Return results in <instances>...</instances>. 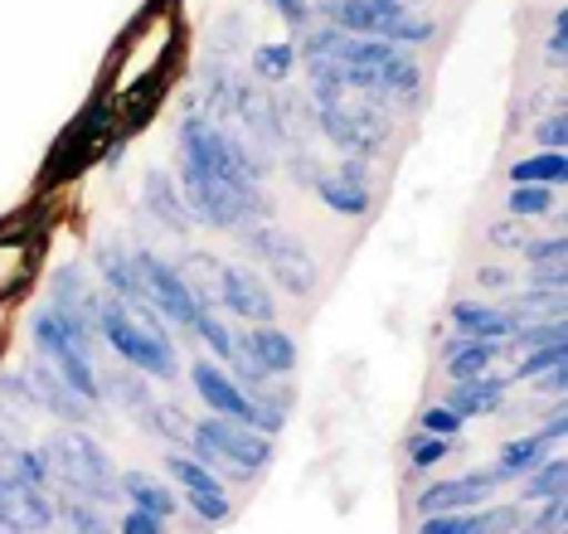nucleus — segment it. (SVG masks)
Listing matches in <instances>:
<instances>
[{
  "label": "nucleus",
  "mask_w": 568,
  "mask_h": 534,
  "mask_svg": "<svg viewBox=\"0 0 568 534\" xmlns=\"http://www.w3.org/2000/svg\"><path fill=\"white\" fill-rule=\"evenodd\" d=\"M98 335L118 350L132 370L151 374V380H175V374H180L175 345H171L165 321L156 316V306H151V302L146 306H126V302H118V296H102Z\"/></svg>",
  "instance_id": "f257e3e1"
},
{
  "label": "nucleus",
  "mask_w": 568,
  "mask_h": 534,
  "mask_svg": "<svg viewBox=\"0 0 568 534\" xmlns=\"http://www.w3.org/2000/svg\"><path fill=\"white\" fill-rule=\"evenodd\" d=\"M44 457H49V472L63 481L69 496H83V501H98V505L122 501L112 457L83 433V427H59V433L44 442Z\"/></svg>",
  "instance_id": "f03ea898"
},
{
  "label": "nucleus",
  "mask_w": 568,
  "mask_h": 534,
  "mask_svg": "<svg viewBox=\"0 0 568 534\" xmlns=\"http://www.w3.org/2000/svg\"><path fill=\"white\" fill-rule=\"evenodd\" d=\"M190 447H195V457L210 466L219 481H224V472L239 476V481H253L267 462H273V437L253 433L248 423H229V419L195 423L190 427Z\"/></svg>",
  "instance_id": "7ed1b4c3"
},
{
  "label": "nucleus",
  "mask_w": 568,
  "mask_h": 534,
  "mask_svg": "<svg viewBox=\"0 0 568 534\" xmlns=\"http://www.w3.org/2000/svg\"><path fill=\"white\" fill-rule=\"evenodd\" d=\"M248 249L263 258V268L273 272V282L287 286L292 296H312L316 292V282H321L316 258L302 249V239H296V233L277 229V224H257L248 233Z\"/></svg>",
  "instance_id": "20e7f679"
},
{
  "label": "nucleus",
  "mask_w": 568,
  "mask_h": 534,
  "mask_svg": "<svg viewBox=\"0 0 568 534\" xmlns=\"http://www.w3.org/2000/svg\"><path fill=\"white\" fill-rule=\"evenodd\" d=\"M136 268H141V286H146V302L156 306V316L180 325V331H195L200 311H210V306H200V296L190 292V282L180 278V268L161 263V258L146 253V249L136 253Z\"/></svg>",
  "instance_id": "39448f33"
},
{
  "label": "nucleus",
  "mask_w": 568,
  "mask_h": 534,
  "mask_svg": "<svg viewBox=\"0 0 568 534\" xmlns=\"http://www.w3.org/2000/svg\"><path fill=\"white\" fill-rule=\"evenodd\" d=\"M54 525V501L44 486H24V481L0 476V530L6 534H40Z\"/></svg>",
  "instance_id": "423d86ee"
},
{
  "label": "nucleus",
  "mask_w": 568,
  "mask_h": 534,
  "mask_svg": "<svg viewBox=\"0 0 568 534\" xmlns=\"http://www.w3.org/2000/svg\"><path fill=\"white\" fill-rule=\"evenodd\" d=\"M30 394H34V409H49L54 419H63V423H93V409L98 403L93 399H83L79 389H69L59 380V370L49 360H40L34 355V364H30Z\"/></svg>",
  "instance_id": "0eeeda50"
},
{
  "label": "nucleus",
  "mask_w": 568,
  "mask_h": 534,
  "mask_svg": "<svg viewBox=\"0 0 568 534\" xmlns=\"http://www.w3.org/2000/svg\"><path fill=\"white\" fill-rule=\"evenodd\" d=\"M219 302L253 325H273L277 316L273 292H267V282L253 268H219Z\"/></svg>",
  "instance_id": "6e6552de"
},
{
  "label": "nucleus",
  "mask_w": 568,
  "mask_h": 534,
  "mask_svg": "<svg viewBox=\"0 0 568 534\" xmlns=\"http://www.w3.org/2000/svg\"><path fill=\"white\" fill-rule=\"evenodd\" d=\"M190 380H195V394H200L204 403H210L214 419H229V423H248V419H253V403H248V394H243L234 374H224L219 364L200 360L195 370H190Z\"/></svg>",
  "instance_id": "1a4fd4ad"
},
{
  "label": "nucleus",
  "mask_w": 568,
  "mask_h": 534,
  "mask_svg": "<svg viewBox=\"0 0 568 534\" xmlns=\"http://www.w3.org/2000/svg\"><path fill=\"white\" fill-rule=\"evenodd\" d=\"M525 511L520 505H490V511H452V515H423L418 534H515Z\"/></svg>",
  "instance_id": "9d476101"
},
{
  "label": "nucleus",
  "mask_w": 568,
  "mask_h": 534,
  "mask_svg": "<svg viewBox=\"0 0 568 534\" xmlns=\"http://www.w3.org/2000/svg\"><path fill=\"white\" fill-rule=\"evenodd\" d=\"M500 481L490 472H467V476H452V481H437L418 496V515H452V511H471L476 501H486Z\"/></svg>",
  "instance_id": "9b49d317"
},
{
  "label": "nucleus",
  "mask_w": 568,
  "mask_h": 534,
  "mask_svg": "<svg viewBox=\"0 0 568 534\" xmlns=\"http://www.w3.org/2000/svg\"><path fill=\"white\" fill-rule=\"evenodd\" d=\"M404 10H413L408 0H331L326 16L341 24L345 34H374L379 39L384 30H389V20L404 16Z\"/></svg>",
  "instance_id": "f8f14e48"
},
{
  "label": "nucleus",
  "mask_w": 568,
  "mask_h": 534,
  "mask_svg": "<svg viewBox=\"0 0 568 534\" xmlns=\"http://www.w3.org/2000/svg\"><path fill=\"white\" fill-rule=\"evenodd\" d=\"M98 272L108 282V292L126 306H146V286H141V268H136V253L122 249V243H102L98 249Z\"/></svg>",
  "instance_id": "ddd939ff"
},
{
  "label": "nucleus",
  "mask_w": 568,
  "mask_h": 534,
  "mask_svg": "<svg viewBox=\"0 0 568 534\" xmlns=\"http://www.w3.org/2000/svg\"><path fill=\"white\" fill-rule=\"evenodd\" d=\"M239 350L267 374V380H273V374H292L296 370V341L287 331H277V325H253V331L239 341Z\"/></svg>",
  "instance_id": "4468645a"
},
{
  "label": "nucleus",
  "mask_w": 568,
  "mask_h": 534,
  "mask_svg": "<svg viewBox=\"0 0 568 534\" xmlns=\"http://www.w3.org/2000/svg\"><path fill=\"white\" fill-rule=\"evenodd\" d=\"M141 204H146L151 219H161V229L190 233V210H185V200H180V185L165 171H146V180H141Z\"/></svg>",
  "instance_id": "2eb2a0df"
},
{
  "label": "nucleus",
  "mask_w": 568,
  "mask_h": 534,
  "mask_svg": "<svg viewBox=\"0 0 568 534\" xmlns=\"http://www.w3.org/2000/svg\"><path fill=\"white\" fill-rule=\"evenodd\" d=\"M447 409L457 413V419H481V413H496L500 403H506V380H496V374H476V380H457L447 389Z\"/></svg>",
  "instance_id": "dca6fc26"
},
{
  "label": "nucleus",
  "mask_w": 568,
  "mask_h": 534,
  "mask_svg": "<svg viewBox=\"0 0 568 534\" xmlns=\"http://www.w3.org/2000/svg\"><path fill=\"white\" fill-rule=\"evenodd\" d=\"M452 325L462 335H471V341H506V335H515L506 306H481V302H457L452 306Z\"/></svg>",
  "instance_id": "f3484780"
},
{
  "label": "nucleus",
  "mask_w": 568,
  "mask_h": 534,
  "mask_svg": "<svg viewBox=\"0 0 568 534\" xmlns=\"http://www.w3.org/2000/svg\"><path fill=\"white\" fill-rule=\"evenodd\" d=\"M122 501H132V511H146V515H175V496H171V486L165 481H156V476H146V472H126L122 481Z\"/></svg>",
  "instance_id": "a211bd4d"
},
{
  "label": "nucleus",
  "mask_w": 568,
  "mask_h": 534,
  "mask_svg": "<svg viewBox=\"0 0 568 534\" xmlns=\"http://www.w3.org/2000/svg\"><path fill=\"white\" fill-rule=\"evenodd\" d=\"M545 447L549 442L539 437V433H529V437H515L500 447V466H490V476L496 481H515V476H529L539 462H545Z\"/></svg>",
  "instance_id": "6ab92c4d"
},
{
  "label": "nucleus",
  "mask_w": 568,
  "mask_h": 534,
  "mask_svg": "<svg viewBox=\"0 0 568 534\" xmlns=\"http://www.w3.org/2000/svg\"><path fill=\"white\" fill-rule=\"evenodd\" d=\"M54 515L69 525V534H118V525L108 520V505L83 501V496H63L54 505Z\"/></svg>",
  "instance_id": "aec40b11"
},
{
  "label": "nucleus",
  "mask_w": 568,
  "mask_h": 534,
  "mask_svg": "<svg viewBox=\"0 0 568 534\" xmlns=\"http://www.w3.org/2000/svg\"><path fill=\"white\" fill-rule=\"evenodd\" d=\"M136 419H141V427H146L151 437H165V442H175V447L180 442H190V427H195L180 403H151V409L136 413Z\"/></svg>",
  "instance_id": "412c9836"
},
{
  "label": "nucleus",
  "mask_w": 568,
  "mask_h": 534,
  "mask_svg": "<svg viewBox=\"0 0 568 534\" xmlns=\"http://www.w3.org/2000/svg\"><path fill=\"white\" fill-rule=\"evenodd\" d=\"M316 194L331 204L335 214H369V204H374V194L369 185H351V180H341V175H321L316 180Z\"/></svg>",
  "instance_id": "4be33fe9"
},
{
  "label": "nucleus",
  "mask_w": 568,
  "mask_h": 534,
  "mask_svg": "<svg viewBox=\"0 0 568 534\" xmlns=\"http://www.w3.org/2000/svg\"><path fill=\"white\" fill-rule=\"evenodd\" d=\"M500 355V345L496 341H457L447 350V374L452 380H476V374H486V364Z\"/></svg>",
  "instance_id": "5701e85b"
},
{
  "label": "nucleus",
  "mask_w": 568,
  "mask_h": 534,
  "mask_svg": "<svg viewBox=\"0 0 568 534\" xmlns=\"http://www.w3.org/2000/svg\"><path fill=\"white\" fill-rule=\"evenodd\" d=\"M0 476L24 481V486H44L54 472H49V457L40 447H6L0 452Z\"/></svg>",
  "instance_id": "b1692460"
},
{
  "label": "nucleus",
  "mask_w": 568,
  "mask_h": 534,
  "mask_svg": "<svg viewBox=\"0 0 568 534\" xmlns=\"http://www.w3.org/2000/svg\"><path fill=\"white\" fill-rule=\"evenodd\" d=\"M515 185H564V155L559 151H545V155H525V161H515L510 171Z\"/></svg>",
  "instance_id": "393cba45"
},
{
  "label": "nucleus",
  "mask_w": 568,
  "mask_h": 534,
  "mask_svg": "<svg viewBox=\"0 0 568 534\" xmlns=\"http://www.w3.org/2000/svg\"><path fill=\"white\" fill-rule=\"evenodd\" d=\"M165 472H171L185 491H219L224 486V481H219L200 457H185V452H171V457H165Z\"/></svg>",
  "instance_id": "a878e982"
},
{
  "label": "nucleus",
  "mask_w": 568,
  "mask_h": 534,
  "mask_svg": "<svg viewBox=\"0 0 568 534\" xmlns=\"http://www.w3.org/2000/svg\"><path fill=\"white\" fill-rule=\"evenodd\" d=\"M564 457H545L535 472L525 476V501H549V496H564Z\"/></svg>",
  "instance_id": "bb28decb"
},
{
  "label": "nucleus",
  "mask_w": 568,
  "mask_h": 534,
  "mask_svg": "<svg viewBox=\"0 0 568 534\" xmlns=\"http://www.w3.org/2000/svg\"><path fill=\"white\" fill-rule=\"evenodd\" d=\"M292 63H296L292 44H257L253 49V73L263 78V83H282V78L292 73Z\"/></svg>",
  "instance_id": "cd10ccee"
},
{
  "label": "nucleus",
  "mask_w": 568,
  "mask_h": 534,
  "mask_svg": "<svg viewBox=\"0 0 568 534\" xmlns=\"http://www.w3.org/2000/svg\"><path fill=\"white\" fill-rule=\"evenodd\" d=\"M102 394L108 399H118L122 409H132V413H141V409H151V389H146V380H136V374H108L102 380Z\"/></svg>",
  "instance_id": "c85d7f7f"
},
{
  "label": "nucleus",
  "mask_w": 568,
  "mask_h": 534,
  "mask_svg": "<svg viewBox=\"0 0 568 534\" xmlns=\"http://www.w3.org/2000/svg\"><path fill=\"white\" fill-rule=\"evenodd\" d=\"M433 34H437V24L428 16H418V10H404V16L389 20V30H384L379 39H389V44H428Z\"/></svg>",
  "instance_id": "c756f323"
},
{
  "label": "nucleus",
  "mask_w": 568,
  "mask_h": 534,
  "mask_svg": "<svg viewBox=\"0 0 568 534\" xmlns=\"http://www.w3.org/2000/svg\"><path fill=\"white\" fill-rule=\"evenodd\" d=\"M185 505H190V515H195V520H204V525H224V520H229L224 486H219V491H185Z\"/></svg>",
  "instance_id": "7c9ffc66"
},
{
  "label": "nucleus",
  "mask_w": 568,
  "mask_h": 534,
  "mask_svg": "<svg viewBox=\"0 0 568 534\" xmlns=\"http://www.w3.org/2000/svg\"><path fill=\"white\" fill-rule=\"evenodd\" d=\"M195 335L204 345L214 350V355H224V360H234V350H239V341L229 335V325L214 316V311H200V321H195Z\"/></svg>",
  "instance_id": "2f4dec72"
},
{
  "label": "nucleus",
  "mask_w": 568,
  "mask_h": 534,
  "mask_svg": "<svg viewBox=\"0 0 568 534\" xmlns=\"http://www.w3.org/2000/svg\"><path fill=\"white\" fill-rule=\"evenodd\" d=\"M549 210H554V185H520V190H510V214L539 219Z\"/></svg>",
  "instance_id": "473e14b6"
},
{
  "label": "nucleus",
  "mask_w": 568,
  "mask_h": 534,
  "mask_svg": "<svg viewBox=\"0 0 568 534\" xmlns=\"http://www.w3.org/2000/svg\"><path fill=\"white\" fill-rule=\"evenodd\" d=\"M564 350H568V341L525 350V360H520V380H535V374H545V370H554V364H564Z\"/></svg>",
  "instance_id": "72a5a7b5"
},
{
  "label": "nucleus",
  "mask_w": 568,
  "mask_h": 534,
  "mask_svg": "<svg viewBox=\"0 0 568 534\" xmlns=\"http://www.w3.org/2000/svg\"><path fill=\"white\" fill-rule=\"evenodd\" d=\"M564 233H554V239H529L525 243V258H529V268H564Z\"/></svg>",
  "instance_id": "f704fd0d"
},
{
  "label": "nucleus",
  "mask_w": 568,
  "mask_h": 534,
  "mask_svg": "<svg viewBox=\"0 0 568 534\" xmlns=\"http://www.w3.org/2000/svg\"><path fill=\"white\" fill-rule=\"evenodd\" d=\"M452 442L447 437H413V472H433L437 462H447Z\"/></svg>",
  "instance_id": "c9c22d12"
},
{
  "label": "nucleus",
  "mask_w": 568,
  "mask_h": 534,
  "mask_svg": "<svg viewBox=\"0 0 568 534\" xmlns=\"http://www.w3.org/2000/svg\"><path fill=\"white\" fill-rule=\"evenodd\" d=\"M418 423H423V433H433V437H462V423L467 419H457L447 403H437V409H428Z\"/></svg>",
  "instance_id": "e433bc0d"
},
{
  "label": "nucleus",
  "mask_w": 568,
  "mask_h": 534,
  "mask_svg": "<svg viewBox=\"0 0 568 534\" xmlns=\"http://www.w3.org/2000/svg\"><path fill=\"white\" fill-rule=\"evenodd\" d=\"M564 511H568V501H564V496H549V501H545V511L529 515V534H559Z\"/></svg>",
  "instance_id": "4c0bfd02"
},
{
  "label": "nucleus",
  "mask_w": 568,
  "mask_h": 534,
  "mask_svg": "<svg viewBox=\"0 0 568 534\" xmlns=\"http://www.w3.org/2000/svg\"><path fill=\"white\" fill-rule=\"evenodd\" d=\"M267 6H273L292 30H306V24H312V0H267Z\"/></svg>",
  "instance_id": "58836bf2"
},
{
  "label": "nucleus",
  "mask_w": 568,
  "mask_h": 534,
  "mask_svg": "<svg viewBox=\"0 0 568 534\" xmlns=\"http://www.w3.org/2000/svg\"><path fill=\"white\" fill-rule=\"evenodd\" d=\"M118 534H165V520L161 515H146V511H132L118 525Z\"/></svg>",
  "instance_id": "ea45409f"
},
{
  "label": "nucleus",
  "mask_w": 568,
  "mask_h": 534,
  "mask_svg": "<svg viewBox=\"0 0 568 534\" xmlns=\"http://www.w3.org/2000/svg\"><path fill=\"white\" fill-rule=\"evenodd\" d=\"M535 141H545L549 151H564V112H554V117H545V122L535 127Z\"/></svg>",
  "instance_id": "a19ab883"
},
{
  "label": "nucleus",
  "mask_w": 568,
  "mask_h": 534,
  "mask_svg": "<svg viewBox=\"0 0 568 534\" xmlns=\"http://www.w3.org/2000/svg\"><path fill=\"white\" fill-rule=\"evenodd\" d=\"M564 389H568V370H564V364H554V370L535 374V394H564Z\"/></svg>",
  "instance_id": "79ce46f5"
},
{
  "label": "nucleus",
  "mask_w": 568,
  "mask_h": 534,
  "mask_svg": "<svg viewBox=\"0 0 568 534\" xmlns=\"http://www.w3.org/2000/svg\"><path fill=\"white\" fill-rule=\"evenodd\" d=\"M564 49H568V16L559 10V16H554V34H549V54L564 59Z\"/></svg>",
  "instance_id": "37998d69"
},
{
  "label": "nucleus",
  "mask_w": 568,
  "mask_h": 534,
  "mask_svg": "<svg viewBox=\"0 0 568 534\" xmlns=\"http://www.w3.org/2000/svg\"><path fill=\"white\" fill-rule=\"evenodd\" d=\"M564 433H568V419H564V413H554V419L539 427V437H545V442H559Z\"/></svg>",
  "instance_id": "c03bdc74"
},
{
  "label": "nucleus",
  "mask_w": 568,
  "mask_h": 534,
  "mask_svg": "<svg viewBox=\"0 0 568 534\" xmlns=\"http://www.w3.org/2000/svg\"><path fill=\"white\" fill-rule=\"evenodd\" d=\"M490 243H500V249H506V243H520V224H496L490 229Z\"/></svg>",
  "instance_id": "a18cd8bd"
},
{
  "label": "nucleus",
  "mask_w": 568,
  "mask_h": 534,
  "mask_svg": "<svg viewBox=\"0 0 568 534\" xmlns=\"http://www.w3.org/2000/svg\"><path fill=\"white\" fill-rule=\"evenodd\" d=\"M481 286H496L500 292V286H510V272L506 268H481Z\"/></svg>",
  "instance_id": "49530a36"
},
{
  "label": "nucleus",
  "mask_w": 568,
  "mask_h": 534,
  "mask_svg": "<svg viewBox=\"0 0 568 534\" xmlns=\"http://www.w3.org/2000/svg\"><path fill=\"white\" fill-rule=\"evenodd\" d=\"M6 447H10V442H6V433H0V452H6Z\"/></svg>",
  "instance_id": "de8ad7c7"
}]
</instances>
